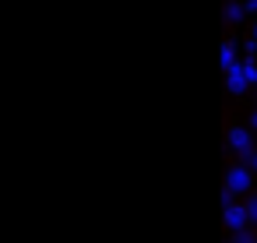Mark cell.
<instances>
[{
    "mask_svg": "<svg viewBox=\"0 0 257 243\" xmlns=\"http://www.w3.org/2000/svg\"><path fill=\"white\" fill-rule=\"evenodd\" d=\"M225 222H229V229H232V232H243V229H246V222H250V215H246V208H243V204H225Z\"/></svg>",
    "mask_w": 257,
    "mask_h": 243,
    "instance_id": "cell-3",
    "label": "cell"
},
{
    "mask_svg": "<svg viewBox=\"0 0 257 243\" xmlns=\"http://www.w3.org/2000/svg\"><path fill=\"white\" fill-rule=\"evenodd\" d=\"M243 208H246V215H250V222H257V197H250V201H246Z\"/></svg>",
    "mask_w": 257,
    "mask_h": 243,
    "instance_id": "cell-7",
    "label": "cell"
},
{
    "mask_svg": "<svg viewBox=\"0 0 257 243\" xmlns=\"http://www.w3.org/2000/svg\"><path fill=\"white\" fill-rule=\"evenodd\" d=\"M229 148L239 152V155H246V159L257 152V148H253V138H250L246 127H232V131H229Z\"/></svg>",
    "mask_w": 257,
    "mask_h": 243,
    "instance_id": "cell-2",
    "label": "cell"
},
{
    "mask_svg": "<svg viewBox=\"0 0 257 243\" xmlns=\"http://www.w3.org/2000/svg\"><path fill=\"white\" fill-rule=\"evenodd\" d=\"M250 127H253V131H257V113H250Z\"/></svg>",
    "mask_w": 257,
    "mask_h": 243,
    "instance_id": "cell-10",
    "label": "cell"
},
{
    "mask_svg": "<svg viewBox=\"0 0 257 243\" xmlns=\"http://www.w3.org/2000/svg\"><path fill=\"white\" fill-rule=\"evenodd\" d=\"M250 183H253V173H250L246 166L229 169V176H225V204H232V197H236V194L250 190Z\"/></svg>",
    "mask_w": 257,
    "mask_h": 243,
    "instance_id": "cell-1",
    "label": "cell"
},
{
    "mask_svg": "<svg viewBox=\"0 0 257 243\" xmlns=\"http://www.w3.org/2000/svg\"><path fill=\"white\" fill-rule=\"evenodd\" d=\"M250 243H257V239H250Z\"/></svg>",
    "mask_w": 257,
    "mask_h": 243,
    "instance_id": "cell-12",
    "label": "cell"
},
{
    "mask_svg": "<svg viewBox=\"0 0 257 243\" xmlns=\"http://www.w3.org/2000/svg\"><path fill=\"white\" fill-rule=\"evenodd\" d=\"M246 11H257V0H246V4H243Z\"/></svg>",
    "mask_w": 257,
    "mask_h": 243,
    "instance_id": "cell-9",
    "label": "cell"
},
{
    "mask_svg": "<svg viewBox=\"0 0 257 243\" xmlns=\"http://www.w3.org/2000/svg\"><path fill=\"white\" fill-rule=\"evenodd\" d=\"M246 162H250V169H253V173H257V152H253V155H250V159H246Z\"/></svg>",
    "mask_w": 257,
    "mask_h": 243,
    "instance_id": "cell-8",
    "label": "cell"
},
{
    "mask_svg": "<svg viewBox=\"0 0 257 243\" xmlns=\"http://www.w3.org/2000/svg\"><path fill=\"white\" fill-rule=\"evenodd\" d=\"M236 64H239V60H236V46H232V43H225V46H222V67H225V71H232Z\"/></svg>",
    "mask_w": 257,
    "mask_h": 243,
    "instance_id": "cell-5",
    "label": "cell"
},
{
    "mask_svg": "<svg viewBox=\"0 0 257 243\" xmlns=\"http://www.w3.org/2000/svg\"><path fill=\"white\" fill-rule=\"evenodd\" d=\"M225 74H229V92L243 95V92H246V85H250V78H246L243 64H236V67H232V71H225Z\"/></svg>",
    "mask_w": 257,
    "mask_h": 243,
    "instance_id": "cell-4",
    "label": "cell"
},
{
    "mask_svg": "<svg viewBox=\"0 0 257 243\" xmlns=\"http://www.w3.org/2000/svg\"><path fill=\"white\" fill-rule=\"evenodd\" d=\"M239 15H243L239 4H229V8H225V18H229V22H239Z\"/></svg>",
    "mask_w": 257,
    "mask_h": 243,
    "instance_id": "cell-6",
    "label": "cell"
},
{
    "mask_svg": "<svg viewBox=\"0 0 257 243\" xmlns=\"http://www.w3.org/2000/svg\"><path fill=\"white\" fill-rule=\"evenodd\" d=\"M253 39H257V25H253Z\"/></svg>",
    "mask_w": 257,
    "mask_h": 243,
    "instance_id": "cell-11",
    "label": "cell"
}]
</instances>
